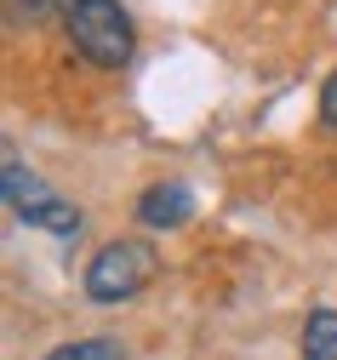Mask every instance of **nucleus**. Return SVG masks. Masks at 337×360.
<instances>
[{
	"label": "nucleus",
	"instance_id": "nucleus-1",
	"mask_svg": "<svg viewBox=\"0 0 337 360\" xmlns=\"http://www.w3.org/2000/svg\"><path fill=\"white\" fill-rule=\"evenodd\" d=\"M58 18L75 40V52L98 69H126L137 52V29L120 0H58Z\"/></svg>",
	"mask_w": 337,
	"mask_h": 360
},
{
	"label": "nucleus",
	"instance_id": "nucleus-2",
	"mask_svg": "<svg viewBox=\"0 0 337 360\" xmlns=\"http://www.w3.org/2000/svg\"><path fill=\"white\" fill-rule=\"evenodd\" d=\"M155 269H160V257L149 240H109L86 263V297L91 303H126L155 281Z\"/></svg>",
	"mask_w": 337,
	"mask_h": 360
},
{
	"label": "nucleus",
	"instance_id": "nucleus-3",
	"mask_svg": "<svg viewBox=\"0 0 337 360\" xmlns=\"http://www.w3.org/2000/svg\"><path fill=\"white\" fill-rule=\"evenodd\" d=\"M0 195H6V206L34 223V229H52V235H80V206L58 200L52 189L40 184V177L23 166V160H6V177H0Z\"/></svg>",
	"mask_w": 337,
	"mask_h": 360
},
{
	"label": "nucleus",
	"instance_id": "nucleus-4",
	"mask_svg": "<svg viewBox=\"0 0 337 360\" xmlns=\"http://www.w3.org/2000/svg\"><path fill=\"white\" fill-rule=\"evenodd\" d=\"M189 217H195V195L183 184H155L137 195V223H149V229H177Z\"/></svg>",
	"mask_w": 337,
	"mask_h": 360
},
{
	"label": "nucleus",
	"instance_id": "nucleus-5",
	"mask_svg": "<svg viewBox=\"0 0 337 360\" xmlns=\"http://www.w3.org/2000/svg\"><path fill=\"white\" fill-rule=\"evenodd\" d=\"M303 360H337V309H314L303 321Z\"/></svg>",
	"mask_w": 337,
	"mask_h": 360
},
{
	"label": "nucleus",
	"instance_id": "nucleus-6",
	"mask_svg": "<svg viewBox=\"0 0 337 360\" xmlns=\"http://www.w3.org/2000/svg\"><path fill=\"white\" fill-rule=\"evenodd\" d=\"M46 360H126V349L115 338H80V343H58Z\"/></svg>",
	"mask_w": 337,
	"mask_h": 360
},
{
	"label": "nucleus",
	"instance_id": "nucleus-7",
	"mask_svg": "<svg viewBox=\"0 0 337 360\" xmlns=\"http://www.w3.org/2000/svg\"><path fill=\"white\" fill-rule=\"evenodd\" d=\"M6 6H12V18H18V23H23V18H29V23H40L46 12H58V0H6Z\"/></svg>",
	"mask_w": 337,
	"mask_h": 360
},
{
	"label": "nucleus",
	"instance_id": "nucleus-8",
	"mask_svg": "<svg viewBox=\"0 0 337 360\" xmlns=\"http://www.w3.org/2000/svg\"><path fill=\"white\" fill-rule=\"evenodd\" d=\"M320 120L337 131V69L326 75V86H320Z\"/></svg>",
	"mask_w": 337,
	"mask_h": 360
}]
</instances>
